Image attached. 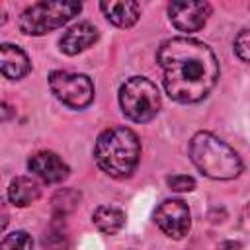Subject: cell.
Wrapping results in <instances>:
<instances>
[{"instance_id": "8992f818", "label": "cell", "mask_w": 250, "mask_h": 250, "mask_svg": "<svg viewBox=\"0 0 250 250\" xmlns=\"http://www.w3.org/2000/svg\"><path fill=\"white\" fill-rule=\"evenodd\" d=\"M49 86L55 98L72 109H82L94 100V84L86 74L55 70L49 76Z\"/></svg>"}, {"instance_id": "4fadbf2b", "label": "cell", "mask_w": 250, "mask_h": 250, "mask_svg": "<svg viewBox=\"0 0 250 250\" xmlns=\"http://www.w3.org/2000/svg\"><path fill=\"white\" fill-rule=\"evenodd\" d=\"M39 193H41L39 184L31 178H25V176L14 178L10 182V188H8V197L16 207H25V205L33 203L39 197Z\"/></svg>"}, {"instance_id": "5bb4252c", "label": "cell", "mask_w": 250, "mask_h": 250, "mask_svg": "<svg viewBox=\"0 0 250 250\" xmlns=\"http://www.w3.org/2000/svg\"><path fill=\"white\" fill-rule=\"evenodd\" d=\"M92 219H94L96 227H98L102 232H105V234H115V232H119V230L123 229V225H125V215H123V211L117 209V207H109V205L98 207V209L94 211Z\"/></svg>"}, {"instance_id": "e0dca14e", "label": "cell", "mask_w": 250, "mask_h": 250, "mask_svg": "<svg viewBox=\"0 0 250 250\" xmlns=\"http://www.w3.org/2000/svg\"><path fill=\"white\" fill-rule=\"evenodd\" d=\"M168 186L174 191H191L195 188V180L191 176H184V174H176L168 178Z\"/></svg>"}, {"instance_id": "277c9868", "label": "cell", "mask_w": 250, "mask_h": 250, "mask_svg": "<svg viewBox=\"0 0 250 250\" xmlns=\"http://www.w3.org/2000/svg\"><path fill=\"white\" fill-rule=\"evenodd\" d=\"M82 10L80 2H37L25 8L18 20L20 29L25 35H45L68 20H72Z\"/></svg>"}, {"instance_id": "52a82bcc", "label": "cell", "mask_w": 250, "mask_h": 250, "mask_svg": "<svg viewBox=\"0 0 250 250\" xmlns=\"http://www.w3.org/2000/svg\"><path fill=\"white\" fill-rule=\"evenodd\" d=\"M154 223L170 238H184L189 230V209L182 199H166L154 213Z\"/></svg>"}, {"instance_id": "7a4b0ae2", "label": "cell", "mask_w": 250, "mask_h": 250, "mask_svg": "<svg viewBox=\"0 0 250 250\" xmlns=\"http://www.w3.org/2000/svg\"><path fill=\"white\" fill-rule=\"evenodd\" d=\"M141 156V145L135 131L127 127L105 129L94 148L98 166L111 178H127L137 168Z\"/></svg>"}, {"instance_id": "5b68a950", "label": "cell", "mask_w": 250, "mask_h": 250, "mask_svg": "<svg viewBox=\"0 0 250 250\" xmlns=\"http://www.w3.org/2000/svg\"><path fill=\"white\" fill-rule=\"evenodd\" d=\"M119 104L125 117L135 123H146L160 109V94L148 78L133 76L119 88Z\"/></svg>"}, {"instance_id": "ba28073f", "label": "cell", "mask_w": 250, "mask_h": 250, "mask_svg": "<svg viewBox=\"0 0 250 250\" xmlns=\"http://www.w3.org/2000/svg\"><path fill=\"white\" fill-rule=\"evenodd\" d=\"M211 14V6L207 2H172L168 6V16L174 27L180 31L191 33L199 31Z\"/></svg>"}, {"instance_id": "2e32d148", "label": "cell", "mask_w": 250, "mask_h": 250, "mask_svg": "<svg viewBox=\"0 0 250 250\" xmlns=\"http://www.w3.org/2000/svg\"><path fill=\"white\" fill-rule=\"evenodd\" d=\"M234 51L240 61L250 62V29H244L234 39Z\"/></svg>"}, {"instance_id": "6da1fadb", "label": "cell", "mask_w": 250, "mask_h": 250, "mask_svg": "<svg viewBox=\"0 0 250 250\" xmlns=\"http://www.w3.org/2000/svg\"><path fill=\"white\" fill-rule=\"evenodd\" d=\"M166 94L180 104L203 100L219 78V61L201 41L188 37L166 39L158 49Z\"/></svg>"}, {"instance_id": "7c38bea8", "label": "cell", "mask_w": 250, "mask_h": 250, "mask_svg": "<svg viewBox=\"0 0 250 250\" xmlns=\"http://www.w3.org/2000/svg\"><path fill=\"white\" fill-rule=\"evenodd\" d=\"M100 8L105 14V18L117 27H131L141 16V6L137 2H133V0L102 2Z\"/></svg>"}, {"instance_id": "8fae6325", "label": "cell", "mask_w": 250, "mask_h": 250, "mask_svg": "<svg viewBox=\"0 0 250 250\" xmlns=\"http://www.w3.org/2000/svg\"><path fill=\"white\" fill-rule=\"evenodd\" d=\"M0 66H2V74L10 80L23 78L31 68L27 55L18 45H10V43H4L0 47Z\"/></svg>"}, {"instance_id": "3957f363", "label": "cell", "mask_w": 250, "mask_h": 250, "mask_svg": "<svg viewBox=\"0 0 250 250\" xmlns=\"http://www.w3.org/2000/svg\"><path fill=\"white\" fill-rule=\"evenodd\" d=\"M189 158L195 168L211 180H232L242 172V160L236 150L207 131L193 135Z\"/></svg>"}, {"instance_id": "9a60e30c", "label": "cell", "mask_w": 250, "mask_h": 250, "mask_svg": "<svg viewBox=\"0 0 250 250\" xmlns=\"http://www.w3.org/2000/svg\"><path fill=\"white\" fill-rule=\"evenodd\" d=\"M33 240L25 230H16L2 240V250H31Z\"/></svg>"}, {"instance_id": "30bf717a", "label": "cell", "mask_w": 250, "mask_h": 250, "mask_svg": "<svg viewBox=\"0 0 250 250\" xmlns=\"http://www.w3.org/2000/svg\"><path fill=\"white\" fill-rule=\"evenodd\" d=\"M98 41V29L96 25L88 23V21H82V23H76L72 25L70 29H66L59 41L61 45V51L66 53V55H78L82 53L84 49H88L90 45H94Z\"/></svg>"}, {"instance_id": "9c48e42d", "label": "cell", "mask_w": 250, "mask_h": 250, "mask_svg": "<svg viewBox=\"0 0 250 250\" xmlns=\"http://www.w3.org/2000/svg\"><path fill=\"white\" fill-rule=\"evenodd\" d=\"M27 166H29V170H31L37 178H41V180L47 182V184L62 182V180L68 176V172H70L68 166H66V162H62L59 154L49 152V150H43V152L33 154V156L29 158Z\"/></svg>"}]
</instances>
